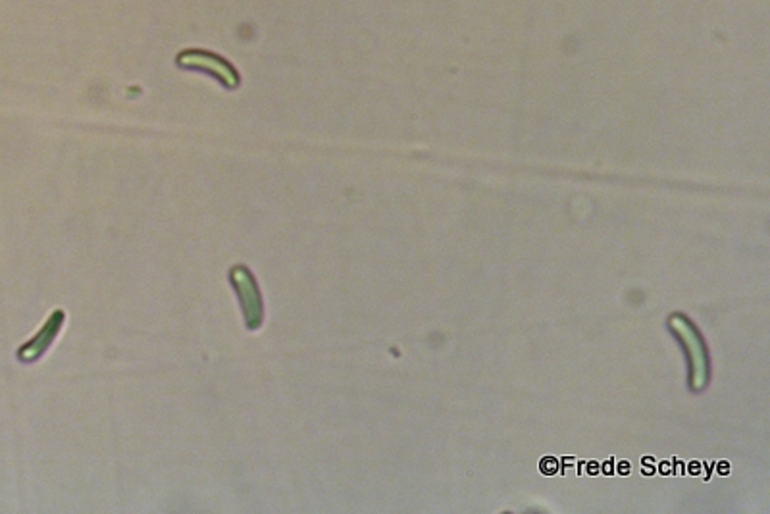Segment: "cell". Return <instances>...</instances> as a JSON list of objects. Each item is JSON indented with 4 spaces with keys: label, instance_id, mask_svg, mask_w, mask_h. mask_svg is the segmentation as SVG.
Here are the masks:
<instances>
[{
    "label": "cell",
    "instance_id": "obj_2",
    "mask_svg": "<svg viewBox=\"0 0 770 514\" xmlns=\"http://www.w3.org/2000/svg\"><path fill=\"white\" fill-rule=\"evenodd\" d=\"M230 282L237 293L243 322H245L247 330H251V332L260 330V326L264 322V303H262L257 278L253 276V272L247 266L235 264L230 270Z\"/></svg>",
    "mask_w": 770,
    "mask_h": 514
},
{
    "label": "cell",
    "instance_id": "obj_4",
    "mask_svg": "<svg viewBox=\"0 0 770 514\" xmlns=\"http://www.w3.org/2000/svg\"><path fill=\"white\" fill-rule=\"evenodd\" d=\"M553 463H555V461H553V459H549V457H547V459H543V461H541V470H543L545 474H553V472H555V468H557V466H555V468L551 466Z\"/></svg>",
    "mask_w": 770,
    "mask_h": 514
},
{
    "label": "cell",
    "instance_id": "obj_1",
    "mask_svg": "<svg viewBox=\"0 0 770 514\" xmlns=\"http://www.w3.org/2000/svg\"><path fill=\"white\" fill-rule=\"evenodd\" d=\"M178 66L183 70L203 72L206 76L216 79L226 89H237L241 83V76L237 68L231 64L228 58L216 54V52L203 51V49H187L176 58Z\"/></svg>",
    "mask_w": 770,
    "mask_h": 514
},
{
    "label": "cell",
    "instance_id": "obj_3",
    "mask_svg": "<svg viewBox=\"0 0 770 514\" xmlns=\"http://www.w3.org/2000/svg\"><path fill=\"white\" fill-rule=\"evenodd\" d=\"M64 322H66V312L62 309L54 310L49 316V320L45 322V326L39 330V334L18 349V360L24 364H31V362L41 359L49 351L54 339L60 334Z\"/></svg>",
    "mask_w": 770,
    "mask_h": 514
}]
</instances>
